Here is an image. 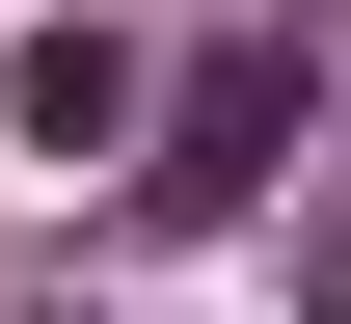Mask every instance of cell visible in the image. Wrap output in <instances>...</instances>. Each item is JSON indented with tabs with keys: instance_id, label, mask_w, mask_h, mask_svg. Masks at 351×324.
Segmentation results:
<instances>
[{
	"instance_id": "cell-1",
	"label": "cell",
	"mask_w": 351,
	"mask_h": 324,
	"mask_svg": "<svg viewBox=\"0 0 351 324\" xmlns=\"http://www.w3.org/2000/svg\"><path fill=\"white\" fill-rule=\"evenodd\" d=\"M298 136H324V54H298V27L189 54V82H162V136H135V216H243V189L298 162Z\"/></svg>"
},
{
	"instance_id": "cell-2",
	"label": "cell",
	"mask_w": 351,
	"mask_h": 324,
	"mask_svg": "<svg viewBox=\"0 0 351 324\" xmlns=\"http://www.w3.org/2000/svg\"><path fill=\"white\" fill-rule=\"evenodd\" d=\"M0 136H27V162H108V136H162V82H135V27H82V0H54V27L0 54Z\"/></svg>"
},
{
	"instance_id": "cell-3",
	"label": "cell",
	"mask_w": 351,
	"mask_h": 324,
	"mask_svg": "<svg viewBox=\"0 0 351 324\" xmlns=\"http://www.w3.org/2000/svg\"><path fill=\"white\" fill-rule=\"evenodd\" d=\"M298 297H324V324H351V216H324V271H298Z\"/></svg>"
}]
</instances>
